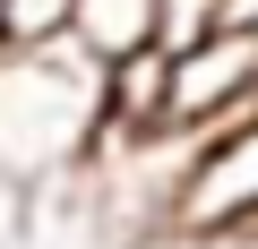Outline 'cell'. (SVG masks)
I'll list each match as a JSON object with an SVG mask.
<instances>
[{
    "instance_id": "obj_1",
    "label": "cell",
    "mask_w": 258,
    "mask_h": 249,
    "mask_svg": "<svg viewBox=\"0 0 258 249\" xmlns=\"http://www.w3.org/2000/svg\"><path fill=\"white\" fill-rule=\"evenodd\" d=\"M103 146V69L52 35V43H0V172L26 198L69 189Z\"/></svg>"
},
{
    "instance_id": "obj_2",
    "label": "cell",
    "mask_w": 258,
    "mask_h": 249,
    "mask_svg": "<svg viewBox=\"0 0 258 249\" xmlns=\"http://www.w3.org/2000/svg\"><path fill=\"white\" fill-rule=\"evenodd\" d=\"M258 120V35L249 26H215L207 43H189L172 60V86H164V129L181 138H224Z\"/></svg>"
},
{
    "instance_id": "obj_3",
    "label": "cell",
    "mask_w": 258,
    "mask_h": 249,
    "mask_svg": "<svg viewBox=\"0 0 258 249\" xmlns=\"http://www.w3.org/2000/svg\"><path fill=\"white\" fill-rule=\"evenodd\" d=\"M164 86H172V60L147 43L103 69V138H155L164 129Z\"/></svg>"
},
{
    "instance_id": "obj_4",
    "label": "cell",
    "mask_w": 258,
    "mask_h": 249,
    "mask_svg": "<svg viewBox=\"0 0 258 249\" xmlns=\"http://www.w3.org/2000/svg\"><path fill=\"white\" fill-rule=\"evenodd\" d=\"M95 69L129 60V52H147L155 43V0H69V26H60Z\"/></svg>"
},
{
    "instance_id": "obj_5",
    "label": "cell",
    "mask_w": 258,
    "mask_h": 249,
    "mask_svg": "<svg viewBox=\"0 0 258 249\" xmlns=\"http://www.w3.org/2000/svg\"><path fill=\"white\" fill-rule=\"evenodd\" d=\"M224 26V0H155V52L164 60H181L189 43H207Z\"/></svg>"
},
{
    "instance_id": "obj_6",
    "label": "cell",
    "mask_w": 258,
    "mask_h": 249,
    "mask_svg": "<svg viewBox=\"0 0 258 249\" xmlns=\"http://www.w3.org/2000/svg\"><path fill=\"white\" fill-rule=\"evenodd\" d=\"M69 26V0H0V43H52Z\"/></svg>"
},
{
    "instance_id": "obj_7",
    "label": "cell",
    "mask_w": 258,
    "mask_h": 249,
    "mask_svg": "<svg viewBox=\"0 0 258 249\" xmlns=\"http://www.w3.org/2000/svg\"><path fill=\"white\" fill-rule=\"evenodd\" d=\"M26 206H35V198L0 172V249H18V240H26Z\"/></svg>"
},
{
    "instance_id": "obj_8",
    "label": "cell",
    "mask_w": 258,
    "mask_h": 249,
    "mask_svg": "<svg viewBox=\"0 0 258 249\" xmlns=\"http://www.w3.org/2000/svg\"><path fill=\"white\" fill-rule=\"evenodd\" d=\"M164 249H258V223H241V232H215V240H164Z\"/></svg>"
},
{
    "instance_id": "obj_9",
    "label": "cell",
    "mask_w": 258,
    "mask_h": 249,
    "mask_svg": "<svg viewBox=\"0 0 258 249\" xmlns=\"http://www.w3.org/2000/svg\"><path fill=\"white\" fill-rule=\"evenodd\" d=\"M224 26H249L258 35V0H224Z\"/></svg>"
}]
</instances>
